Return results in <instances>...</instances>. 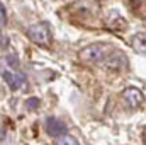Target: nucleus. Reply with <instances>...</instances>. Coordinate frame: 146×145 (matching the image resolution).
I'll use <instances>...</instances> for the list:
<instances>
[{
    "label": "nucleus",
    "mask_w": 146,
    "mask_h": 145,
    "mask_svg": "<svg viewBox=\"0 0 146 145\" xmlns=\"http://www.w3.org/2000/svg\"><path fill=\"white\" fill-rule=\"evenodd\" d=\"M115 48L110 44V43H92L88 46H85L83 50H80V60L85 62V63H90V65H100L106 56L109 55L110 51H114Z\"/></svg>",
    "instance_id": "nucleus-1"
},
{
    "label": "nucleus",
    "mask_w": 146,
    "mask_h": 145,
    "mask_svg": "<svg viewBox=\"0 0 146 145\" xmlns=\"http://www.w3.org/2000/svg\"><path fill=\"white\" fill-rule=\"evenodd\" d=\"M2 75H3V80L7 82L10 91H21V89L26 87L27 79L22 72H19V70H5Z\"/></svg>",
    "instance_id": "nucleus-5"
},
{
    "label": "nucleus",
    "mask_w": 146,
    "mask_h": 145,
    "mask_svg": "<svg viewBox=\"0 0 146 145\" xmlns=\"http://www.w3.org/2000/svg\"><path fill=\"white\" fill-rule=\"evenodd\" d=\"M39 104H41V101H39L37 97H31V99H29V101L26 103V106H27V108L31 109V111L37 109V108H39Z\"/></svg>",
    "instance_id": "nucleus-11"
},
{
    "label": "nucleus",
    "mask_w": 146,
    "mask_h": 145,
    "mask_svg": "<svg viewBox=\"0 0 146 145\" xmlns=\"http://www.w3.org/2000/svg\"><path fill=\"white\" fill-rule=\"evenodd\" d=\"M100 2H106V0H100Z\"/></svg>",
    "instance_id": "nucleus-15"
},
{
    "label": "nucleus",
    "mask_w": 146,
    "mask_h": 145,
    "mask_svg": "<svg viewBox=\"0 0 146 145\" xmlns=\"http://www.w3.org/2000/svg\"><path fill=\"white\" fill-rule=\"evenodd\" d=\"M0 63H3L5 68H19V58H17V55H5L3 58H0Z\"/></svg>",
    "instance_id": "nucleus-10"
},
{
    "label": "nucleus",
    "mask_w": 146,
    "mask_h": 145,
    "mask_svg": "<svg viewBox=\"0 0 146 145\" xmlns=\"http://www.w3.org/2000/svg\"><path fill=\"white\" fill-rule=\"evenodd\" d=\"M54 145H80V144H78V140L73 135L63 133V135H60V137L54 138Z\"/></svg>",
    "instance_id": "nucleus-9"
},
{
    "label": "nucleus",
    "mask_w": 146,
    "mask_h": 145,
    "mask_svg": "<svg viewBox=\"0 0 146 145\" xmlns=\"http://www.w3.org/2000/svg\"><path fill=\"white\" fill-rule=\"evenodd\" d=\"M143 2H145V0H129V3H131L133 9H139V7L143 5Z\"/></svg>",
    "instance_id": "nucleus-13"
},
{
    "label": "nucleus",
    "mask_w": 146,
    "mask_h": 145,
    "mask_svg": "<svg viewBox=\"0 0 146 145\" xmlns=\"http://www.w3.org/2000/svg\"><path fill=\"white\" fill-rule=\"evenodd\" d=\"M106 26L114 33H124L127 29V21L115 10L109 12V15L106 17Z\"/></svg>",
    "instance_id": "nucleus-6"
},
{
    "label": "nucleus",
    "mask_w": 146,
    "mask_h": 145,
    "mask_svg": "<svg viewBox=\"0 0 146 145\" xmlns=\"http://www.w3.org/2000/svg\"><path fill=\"white\" fill-rule=\"evenodd\" d=\"M100 65H104V67L109 68V70H117V72H121V70H126V68H127V58H126V55H124L122 51L114 50V51H110L109 55L106 56V60H104Z\"/></svg>",
    "instance_id": "nucleus-4"
},
{
    "label": "nucleus",
    "mask_w": 146,
    "mask_h": 145,
    "mask_svg": "<svg viewBox=\"0 0 146 145\" xmlns=\"http://www.w3.org/2000/svg\"><path fill=\"white\" fill-rule=\"evenodd\" d=\"M44 128H46V133H48L49 137H53V138H56V137H60V135H63V133L68 132L66 125H65L61 119L54 118V116H49V118L46 119Z\"/></svg>",
    "instance_id": "nucleus-7"
},
{
    "label": "nucleus",
    "mask_w": 146,
    "mask_h": 145,
    "mask_svg": "<svg viewBox=\"0 0 146 145\" xmlns=\"http://www.w3.org/2000/svg\"><path fill=\"white\" fill-rule=\"evenodd\" d=\"M131 46H133V50H134L136 53L145 55V51H146L145 33H138V34H134V36H133V39H131Z\"/></svg>",
    "instance_id": "nucleus-8"
},
{
    "label": "nucleus",
    "mask_w": 146,
    "mask_h": 145,
    "mask_svg": "<svg viewBox=\"0 0 146 145\" xmlns=\"http://www.w3.org/2000/svg\"><path fill=\"white\" fill-rule=\"evenodd\" d=\"M3 137H5V133H3V128H2V125H0V140H3Z\"/></svg>",
    "instance_id": "nucleus-14"
},
{
    "label": "nucleus",
    "mask_w": 146,
    "mask_h": 145,
    "mask_svg": "<svg viewBox=\"0 0 146 145\" xmlns=\"http://www.w3.org/2000/svg\"><path fill=\"white\" fill-rule=\"evenodd\" d=\"M122 101L131 109H141L145 106V92L138 87H126L122 91Z\"/></svg>",
    "instance_id": "nucleus-3"
},
{
    "label": "nucleus",
    "mask_w": 146,
    "mask_h": 145,
    "mask_svg": "<svg viewBox=\"0 0 146 145\" xmlns=\"http://www.w3.org/2000/svg\"><path fill=\"white\" fill-rule=\"evenodd\" d=\"M0 24H2V26L7 24V10H5V7H3L2 2H0Z\"/></svg>",
    "instance_id": "nucleus-12"
},
{
    "label": "nucleus",
    "mask_w": 146,
    "mask_h": 145,
    "mask_svg": "<svg viewBox=\"0 0 146 145\" xmlns=\"http://www.w3.org/2000/svg\"><path fill=\"white\" fill-rule=\"evenodd\" d=\"M27 38L37 46H49L53 41V33L48 22H36L27 28Z\"/></svg>",
    "instance_id": "nucleus-2"
}]
</instances>
